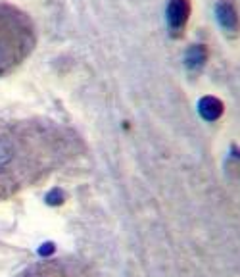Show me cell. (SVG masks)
Masks as SVG:
<instances>
[{"instance_id":"cell-7","label":"cell","mask_w":240,"mask_h":277,"mask_svg":"<svg viewBox=\"0 0 240 277\" xmlns=\"http://www.w3.org/2000/svg\"><path fill=\"white\" fill-rule=\"evenodd\" d=\"M207 58V50L204 45H192L189 50H187V66L192 69H198L204 66V62H206Z\"/></svg>"},{"instance_id":"cell-2","label":"cell","mask_w":240,"mask_h":277,"mask_svg":"<svg viewBox=\"0 0 240 277\" xmlns=\"http://www.w3.org/2000/svg\"><path fill=\"white\" fill-rule=\"evenodd\" d=\"M37 33L31 17L12 4L0 2V77L16 71L35 50Z\"/></svg>"},{"instance_id":"cell-1","label":"cell","mask_w":240,"mask_h":277,"mask_svg":"<svg viewBox=\"0 0 240 277\" xmlns=\"http://www.w3.org/2000/svg\"><path fill=\"white\" fill-rule=\"evenodd\" d=\"M79 137L44 118L0 123V202L39 185L79 154Z\"/></svg>"},{"instance_id":"cell-9","label":"cell","mask_w":240,"mask_h":277,"mask_svg":"<svg viewBox=\"0 0 240 277\" xmlns=\"http://www.w3.org/2000/svg\"><path fill=\"white\" fill-rule=\"evenodd\" d=\"M54 250H56V246H54V242H44V244H40V248H39V256H42V258H48L54 254Z\"/></svg>"},{"instance_id":"cell-6","label":"cell","mask_w":240,"mask_h":277,"mask_svg":"<svg viewBox=\"0 0 240 277\" xmlns=\"http://www.w3.org/2000/svg\"><path fill=\"white\" fill-rule=\"evenodd\" d=\"M198 110H200V114H202L206 120L213 121L221 116L223 104L219 102L217 98H213V96H204V98L200 100V104H198Z\"/></svg>"},{"instance_id":"cell-4","label":"cell","mask_w":240,"mask_h":277,"mask_svg":"<svg viewBox=\"0 0 240 277\" xmlns=\"http://www.w3.org/2000/svg\"><path fill=\"white\" fill-rule=\"evenodd\" d=\"M190 17V0H169L167 2V25L175 37L185 31Z\"/></svg>"},{"instance_id":"cell-8","label":"cell","mask_w":240,"mask_h":277,"mask_svg":"<svg viewBox=\"0 0 240 277\" xmlns=\"http://www.w3.org/2000/svg\"><path fill=\"white\" fill-rule=\"evenodd\" d=\"M44 200H46L48 206H60V204L64 202V192L60 189H52L50 192L44 196Z\"/></svg>"},{"instance_id":"cell-3","label":"cell","mask_w":240,"mask_h":277,"mask_svg":"<svg viewBox=\"0 0 240 277\" xmlns=\"http://www.w3.org/2000/svg\"><path fill=\"white\" fill-rule=\"evenodd\" d=\"M16 277H92L90 272L77 260H46L39 262L23 272H19Z\"/></svg>"},{"instance_id":"cell-5","label":"cell","mask_w":240,"mask_h":277,"mask_svg":"<svg viewBox=\"0 0 240 277\" xmlns=\"http://www.w3.org/2000/svg\"><path fill=\"white\" fill-rule=\"evenodd\" d=\"M217 19L229 33H239L240 31V17L237 12V6L231 0H219L215 6Z\"/></svg>"}]
</instances>
